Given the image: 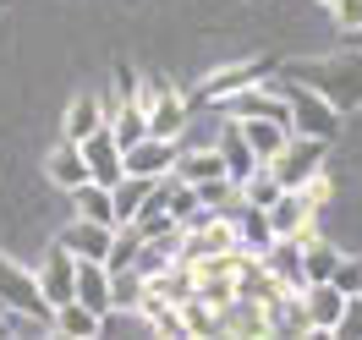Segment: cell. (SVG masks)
I'll return each mask as SVG.
<instances>
[{"mask_svg": "<svg viewBox=\"0 0 362 340\" xmlns=\"http://www.w3.org/2000/svg\"><path fill=\"white\" fill-rule=\"evenodd\" d=\"M105 329V318L99 313H88L83 302H61L55 313H49V335H71V340H93Z\"/></svg>", "mask_w": 362, "mask_h": 340, "instance_id": "d6986e66", "label": "cell"}, {"mask_svg": "<svg viewBox=\"0 0 362 340\" xmlns=\"http://www.w3.org/2000/svg\"><path fill=\"white\" fill-rule=\"evenodd\" d=\"M71 302H83L88 313L110 318V269L99 258H77V274H71Z\"/></svg>", "mask_w": 362, "mask_h": 340, "instance_id": "8fae6325", "label": "cell"}, {"mask_svg": "<svg viewBox=\"0 0 362 340\" xmlns=\"http://www.w3.org/2000/svg\"><path fill=\"white\" fill-rule=\"evenodd\" d=\"M83 165H88V182H99V187H115L127 170H121V143L110 137V127H99V132H88L83 143Z\"/></svg>", "mask_w": 362, "mask_h": 340, "instance_id": "ba28073f", "label": "cell"}, {"mask_svg": "<svg viewBox=\"0 0 362 340\" xmlns=\"http://www.w3.org/2000/svg\"><path fill=\"white\" fill-rule=\"evenodd\" d=\"M176 313H181V324H187V335H220V307H209L198 296L176 302Z\"/></svg>", "mask_w": 362, "mask_h": 340, "instance_id": "cb8c5ba5", "label": "cell"}, {"mask_svg": "<svg viewBox=\"0 0 362 340\" xmlns=\"http://www.w3.org/2000/svg\"><path fill=\"white\" fill-rule=\"evenodd\" d=\"M318 6H329V0H318Z\"/></svg>", "mask_w": 362, "mask_h": 340, "instance_id": "f546056e", "label": "cell"}, {"mask_svg": "<svg viewBox=\"0 0 362 340\" xmlns=\"http://www.w3.org/2000/svg\"><path fill=\"white\" fill-rule=\"evenodd\" d=\"M214 154H220V165H226V182H230V187H242V182L252 176V170L264 165V159H258V154L247 148V143H242L236 121H226V127H220V137H214Z\"/></svg>", "mask_w": 362, "mask_h": 340, "instance_id": "4fadbf2b", "label": "cell"}, {"mask_svg": "<svg viewBox=\"0 0 362 340\" xmlns=\"http://www.w3.org/2000/svg\"><path fill=\"white\" fill-rule=\"evenodd\" d=\"M329 280H335L340 291L351 296V291L362 286V258H346V252H340V264H335V274H329Z\"/></svg>", "mask_w": 362, "mask_h": 340, "instance_id": "4316f807", "label": "cell"}, {"mask_svg": "<svg viewBox=\"0 0 362 340\" xmlns=\"http://www.w3.org/2000/svg\"><path fill=\"white\" fill-rule=\"evenodd\" d=\"M264 220H269L274 236H308V230H313V204H308L296 187H280V198L264 204Z\"/></svg>", "mask_w": 362, "mask_h": 340, "instance_id": "9c48e42d", "label": "cell"}, {"mask_svg": "<svg viewBox=\"0 0 362 340\" xmlns=\"http://www.w3.org/2000/svg\"><path fill=\"white\" fill-rule=\"evenodd\" d=\"M346 45H351V49H362V28H357V33H346Z\"/></svg>", "mask_w": 362, "mask_h": 340, "instance_id": "f1b7e54d", "label": "cell"}, {"mask_svg": "<svg viewBox=\"0 0 362 340\" xmlns=\"http://www.w3.org/2000/svg\"><path fill=\"white\" fill-rule=\"evenodd\" d=\"M274 77L313 88L318 99H329L340 115L362 110V49H351V45L340 49V55H296V61H280Z\"/></svg>", "mask_w": 362, "mask_h": 340, "instance_id": "6da1fadb", "label": "cell"}, {"mask_svg": "<svg viewBox=\"0 0 362 340\" xmlns=\"http://www.w3.org/2000/svg\"><path fill=\"white\" fill-rule=\"evenodd\" d=\"M99 127H105V99H99V93H77L66 105V115H61V137H66V143H83V137L99 132Z\"/></svg>", "mask_w": 362, "mask_h": 340, "instance_id": "2e32d148", "label": "cell"}, {"mask_svg": "<svg viewBox=\"0 0 362 340\" xmlns=\"http://www.w3.org/2000/svg\"><path fill=\"white\" fill-rule=\"evenodd\" d=\"M280 83V77H274ZM286 88V105H291V132L302 137H318V143H335L340 137V110L329 99H318L313 88H302V83H280Z\"/></svg>", "mask_w": 362, "mask_h": 340, "instance_id": "3957f363", "label": "cell"}, {"mask_svg": "<svg viewBox=\"0 0 362 340\" xmlns=\"http://www.w3.org/2000/svg\"><path fill=\"white\" fill-rule=\"evenodd\" d=\"M105 127H110V137L127 148V143H137V137L148 132V115H143V105H137V99H115V110L105 115Z\"/></svg>", "mask_w": 362, "mask_h": 340, "instance_id": "7402d4cb", "label": "cell"}, {"mask_svg": "<svg viewBox=\"0 0 362 340\" xmlns=\"http://www.w3.org/2000/svg\"><path fill=\"white\" fill-rule=\"evenodd\" d=\"M110 236H115V225H93V220H71L55 242L71 252V258H99L105 264V252H110Z\"/></svg>", "mask_w": 362, "mask_h": 340, "instance_id": "5bb4252c", "label": "cell"}, {"mask_svg": "<svg viewBox=\"0 0 362 340\" xmlns=\"http://www.w3.org/2000/svg\"><path fill=\"white\" fill-rule=\"evenodd\" d=\"M274 55H247V61H230V66H220V71H209L204 83L192 88V99L198 105H220V99H230V93H242V88H252V83H269L274 77Z\"/></svg>", "mask_w": 362, "mask_h": 340, "instance_id": "7a4b0ae2", "label": "cell"}, {"mask_svg": "<svg viewBox=\"0 0 362 340\" xmlns=\"http://www.w3.org/2000/svg\"><path fill=\"white\" fill-rule=\"evenodd\" d=\"M0 307H17V313H33V318L49 324V302H45V291H39L33 269H23L11 252H0Z\"/></svg>", "mask_w": 362, "mask_h": 340, "instance_id": "5b68a950", "label": "cell"}, {"mask_svg": "<svg viewBox=\"0 0 362 340\" xmlns=\"http://www.w3.org/2000/svg\"><path fill=\"white\" fill-rule=\"evenodd\" d=\"M143 296H148V280L137 269H110V318L115 313H137Z\"/></svg>", "mask_w": 362, "mask_h": 340, "instance_id": "603a6c76", "label": "cell"}, {"mask_svg": "<svg viewBox=\"0 0 362 340\" xmlns=\"http://www.w3.org/2000/svg\"><path fill=\"white\" fill-rule=\"evenodd\" d=\"M324 148H329V143L291 132V137H286V148H280L274 159H264V165L274 170V182H280V187H302L308 176H318V170H324Z\"/></svg>", "mask_w": 362, "mask_h": 340, "instance_id": "277c9868", "label": "cell"}, {"mask_svg": "<svg viewBox=\"0 0 362 340\" xmlns=\"http://www.w3.org/2000/svg\"><path fill=\"white\" fill-rule=\"evenodd\" d=\"M71 274H77V258H71L61 242H49V258L33 269V280H39V291H45L49 313L61 307V302H71Z\"/></svg>", "mask_w": 362, "mask_h": 340, "instance_id": "30bf717a", "label": "cell"}, {"mask_svg": "<svg viewBox=\"0 0 362 340\" xmlns=\"http://www.w3.org/2000/svg\"><path fill=\"white\" fill-rule=\"evenodd\" d=\"M45 176H49L55 187H66V192H71V187H83V182H88V165H83V148L61 137V143H55V154L45 159Z\"/></svg>", "mask_w": 362, "mask_h": 340, "instance_id": "ac0fdd59", "label": "cell"}, {"mask_svg": "<svg viewBox=\"0 0 362 340\" xmlns=\"http://www.w3.org/2000/svg\"><path fill=\"white\" fill-rule=\"evenodd\" d=\"M329 23L340 33H357L362 28V0H329Z\"/></svg>", "mask_w": 362, "mask_h": 340, "instance_id": "484cf974", "label": "cell"}, {"mask_svg": "<svg viewBox=\"0 0 362 340\" xmlns=\"http://www.w3.org/2000/svg\"><path fill=\"white\" fill-rule=\"evenodd\" d=\"M230 230H236V247L252 252V258L274 242V230H269V220H264V209H258V204H236V209H230Z\"/></svg>", "mask_w": 362, "mask_h": 340, "instance_id": "e0dca14e", "label": "cell"}, {"mask_svg": "<svg viewBox=\"0 0 362 340\" xmlns=\"http://www.w3.org/2000/svg\"><path fill=\"white\" fill-rule=\"evenodd\" d=\"M71 204H77V220H93V225H115L110 187H99V182H83V187H71Z\"/></svg>", "mask_w": 362, "mask_h": 340, "instance_id": "ffe728a7", "label": "cell"}, {"mask_svg": "<svg viewBox=\"0 0 362 340\" xmlns=\"http://www.w3.org/2000/svg\"><path fill=\"white\" fill-rule=\"evenodd\" d=\"M302 313H308V329L313 335H335V324H340V307H346V291H340L335 280H308L302 286Z\"/></svg>", "mask_w": 362, "mask_h": 340, "instance_id": "52a82bcc", "label": "cell"}, {"mask_svg": "<svg viewBox=\"0 0 362 340\" xmlns=\"http://www.w3.org/2000/svg\"><path fill=\"white\" fill-rule=\"evenodd\" d=\"M258 264H264L286 291H302V236H274L269 247L258 252Z\"/></svg>", "mask_w": 362, "mask_h": 340, "instance_id": "7c38bea8", "label": "cell"}, {"mask_svg": "<svg viewBox=\"0 0 362 340\" xmlns=\"http://www.w3.org/2000/svg\"><path fill=\"white\" fill-rule=\"evenodd\" d=\"M335 335H362V296H357V291L346 296V307H340V324H335Z\"/></svg>", "mask_w": 362, "mask_h": 340, "instance_id": "83f0119b", "label": "cell"}, {"mask_svg": "<svg viewBox=\"0 0 362 340\" xmlns=\"http://www.w3.org/2000/svg\"><path fill=\"white\" fill-rule=\"evenodd\" d=\"M335 264H340V247H329L324 236L308 230V236H302V286H308V280H329Z\"/></svg>", "mask_w": 362, "mask_h": 340, "instance_id": "44dd1931", "label": "cell"}, {"mask_svg": "<svg viewBox=\"0 0 362 340\" xmlns=\"http://www.w3.org/2000/svg\"><path fill=\"white\" fill-rule=\"evenodd\" d=\"M176 154H181L176 137H154V132H143L137 143H127V148H121V170H127V176H148V182H154V176H170Z\"/></svg>", "mask_w": 362, "mask_h": 340, "instance_id": "8992f818", "label": "cell"}, {"mask_svg": "<svg viewBox=\"0 0 362 340\" xmlns=\"http://www.w3.org/2000/svg\"><path fill=\"white\" fill-rule=\"evenodd\" d=\"M230 121H236L242 143H247L258 159H274L280 148H286V137H291V127H280V121H264V115H230Z\"/></svg>", "mask_w": 362, "mask_h": 340, "instance_id": "9a60e30c", "label": "cell"}, {"mask_svg": "<svg viewBox=\"0 0 362 340\" xmlns=\"http://www.w3.org/2000/svg\"><path fill=\"white\" fill-rule=\"evenodd\" d=\"M236 198H242V204H258V209L274 204V198H280V182H274V170H269V165H258L247 182L236 187Z\"/></svg>", "mask_w": 362, "mask_h": 340, "instance_id": "d4e9b609", "label": "cell"}]
</instances>
